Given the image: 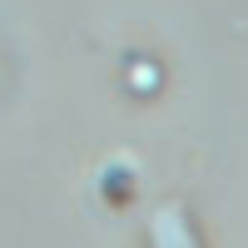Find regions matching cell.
Here are the masks:
<instances>
[{"mask_svg":"<svg viewBox=\"0 0 248 248\" xmlns=\"http://www.w3.org/2000/svg\"><path fill=\"white\" fill-rule=\"evenodd\" d=\"M149 248H203V243H199L194 218L184 214L179 203H169V209H159L149 218Z\"/></svg>","mask_w":248,"mask_h":248,"instance_id":"6da1fadb","label":"cell"}]
</instances>
